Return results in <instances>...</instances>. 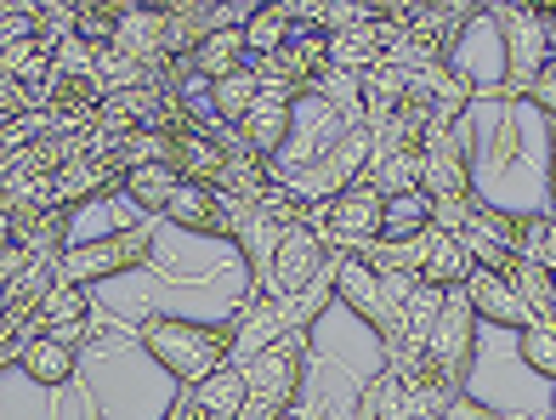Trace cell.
<instances>
[{"mask_svg": "<svg viewBox=\"0 0 556 420\" xmlns=\"http://www.w3.org/2000/svg\"><path fill=\"white\" fill-rule=\"evenodd\" d=\"M489 17L505 29V80H500V97H528L534 74L556 58L545 17H540V7H489Z\"/></svg>", "mask_w": 556, "mask_h": 420, "instance_id": "cell-5", "label": "cell"}, {"mask_svg": "<svg viewBox=\"0 0 556 420\" xmlns=\"http://www.w3.org/2000/svg\"><path fill=\"white\" fill-rule=\"evenodd\" d=\"M426 358H432L438 381L448 392H466L471 358H477V307H471L466 290H448V307L438 318V335H432V347H426Z\"/></svg>", "mask_w": 556, "mask_h": 420, "instance_id": "cell-8", "label": "cell"}, {"mask_svg": "<svg viewBox=\"0 0 556 420\" xmlns=\"http://www.w3.org/2000/svg\"><path fill=\"white\" fill-rule=\"evenodd\" d=\"M403 109H409V74L392 68V63L369 68L364 74V126L381 131V126H392Z\"/></svg>", "mask_w": 556, "mask_h": 420, "instance_id": "cell-19", "label": "cell"}, {"mask_svg": "<svg viewBox=\"0 0 556 420\" xmlns=\"http://www.w3.org/2000/svg\"><path fill=\"white\" fill-rule=\"evenodd\" d=\"M295 109H301V97L290 86H278V80H262L256 91V109L244 114V137L262 148L267 160L285 154V142L295 137Z\"/></svg>", "mask_w": 556, "mask_h": 420, "instance_id": "cell-13", "label": "cell"}, {"mask_svg": "<svg viewBox=\"0 0 556 420\" xmlns=\"http://www.w3.org/2000/svg\"><path fill=\"white\" fill-rule=\"evenodd\" d=\"M466 295H471V307H477V318L483 324H500V330H528L534 324V313L522 307V295L511 290V279H500V273H489V267H471V279H466Z\"/></svg>", "mask_w": 556, "mask_h": 420, "instance_id": "cell-15", "label": "cell"}, {"mask_svg": "<svg viewBox=\"0 0 556 420\" xmlns=\"http://www.w3.org/2000/svg\"><path fill=\"white\" fill-rule=\"evenodd\" d=\"M313 228H318V239L330 244V256H358L364 244H375V239H387V193L369 182V170L358 182H346L336 200H324V205H313Z\"/></svg>", "mask_w": 556, "mask_h": 420, "instance_id": "cell-3", "label": "cell"}, {"mask_svg": "<svg viewBox=\"0 0 556 420\" xmlns=\"http://www.w3.org/2000/svg\"><path fill=\"white\" fill-rule=\"evenodd\" d=\"M443 420H500V415H494V404L471 398V392H454L448 409H443Z\"/></svg>", "mask_w": 556, "mask_h": 420, "instance_id": "cell-36", "label": "cell"}, {"mask_svg": "<svg viewBox=\"0 0 556 420\" xmlns=\"http://www.w3.org/2000/svg\"><path fill=\"white\" fill-rule=\"evenodd\" d=\"M244 68H256L244 29H216V35L193 52V74H205L211 86H216V80H227V74H244Z\"/></svg>", "mask_w": 556, "mask_h": 420, "instance_id": "cell-22", "label": "cell"}, {"mask_svg": "<svg viewBox=\"0 0 556 420\" xmlns=\"http://www.w3.org/2000/svg\"><path fill=\"white\" fill-rule=\"evenodd\" d=\"M109 193H125V170H114L109 160H97V154H80V160H68L63 170H52V205L58 211H74L86 200H109Z\"/></svg>", "mask_w": 556, "mask_h": 420, "instance_id": "cell-14", "label": "cell"}, {"mask_svg": "<svg viewBox=\"0 0 556 420\" xmlns=\"http://www.w3.org/2000/svg\"><path fill=\"white\" fill-rule=\"evenodd\" d=\"M137 341L148 347L165 376L193 392L205 386L216 369H227L239 358V341H244V307L233 318H216V324H199V318H170V313H154V318H137Z\"/></svg>", "mask_w": 556, "mask_h": 420, "instance_id": "cell-1", "label": "cell"}, {"mask_svg": "<svg viewBox=\"0 0 556 420\" xmlns=\"http://www.w3.org/2000/svg\"><path fill=\"white\" fill-rule=\"evenodd\" d=\"M160 420H199V404H193V392H176V404L160 415Z\"/></svg>", "mask_w": 556, "mask_h": 420, "instance_id": "cell-37", "label": "cell"}, {"mask_svg": "<svg viewBox=\"0 0 556 420\" xmlns=\"http://www.w3.org/2000/svg\"><path fill=\"white\" fill-rule=\"evenodd\" d=\"M528 103H534L540 114H551V119H556V58L534 74V86H528Z\"/></svg>", "mask_w": 556, "mask_h": 420, "instance_id": "cell-35", "label": "cell"}, {"mask_svg": "<svg viewBox=\"0 0 556 420\" xmlns=\"http://www.w3.org/2000/svg\"><path fill=\"white\" fill-rule=\"evenodd\" d=\"M540 17H545V29H551V46H556V0H545V7H540Z\"/></svg>", "mask_w": 556, "mask_h": 420, "instance_id": "cell-38", "label": "cell"}, {"mask_svg": "<svg viewBox=\"0 0 556 420\" xmlns=\"http://www.w3.org/2000/svg\"><path fill=\"white\" fill-rule=\"evenodd\" d=\"M256 74H262V80L290 86L301 103H307V97H318L324 74H330V35L313 29V23H301V29H295L285 46H278L267 63H256Z\"/></svg>", "mask_w": 556, "mask_h": 420, "instance_id": "cell-9", "label": "cell"}, {"mask_svg": "<svg viewBox=\"0 0 556 420\" xmlns=\"http://www.w3.org/2000/svg\"><path fill=\"white\" fill-rule=\"evenodd\" d=\"M176 188H182V170H176V165H137V170H125V200H131L137 211H148V216H165Z\"/></svg>", "mask_w": 556, "mask_h": 420, "instance_id": "cell-25", "label": "cell"}, {"mask_svg": "<svg viewBox=\"0 0 556 420\" xmlns=\"http://www.w3.org/2000/svg\"><path fill=\"white\" fill-rule=\"evenodd\" d=\"M336 302H346L352 313L364 318V324L375 330V341H403V324H397V307L387 302V290H381V273H375L369 262L358 256H336Z\"/></svg>", "mask_w": 556, "mask_h": 420, "instance_id": "cell-10", "label": "cell"}, {"mask_svg": "<svg viewBox=\"0 0 556 420\" xmlns=\"http://www.w3.org/2000/svg\"><path fill=\"white\" fill-rule=\"evenodd\" d=\"M358 420H409V386H403L392 369L369 376L358 392Z\"/></svg>", "mask_w": 556, "mask_h": 420, "instance_id": "cell-27", "label": "cell"}, {"mask_svg": "<svg viewBox=\"0 0 556 420\" xmlns=\"http://www.w3.org/2000/svg\"><path fill=\"white\" fill-rule=\"evenodd\" d=\"M109 103V86L97 68H58L52 74V91H46V109L58 119H97Z\"/></svg>", "mask_w": 556, "mask_h": 420, "instance_id": "cell-16", "label": "cell"}, {"mask_svg": "<svg viewBox=\"0 0 556 420\" xmlns=\"http://www.w3.org/2000/svg\"><path fill=\"white\" fill-rule=\"evenodd\" d=\"M295 29H301V7H295V0H278V7H262L256 17L244 23L250 58H256V63H267V58H273L278 46H285V40L295 35Z\"/></svg>", "mask_w": 556, "mask_h": 420, "instance_id": "cell-24", "label": "cell"}, {"mask_svg": "<svg viewBox=\"0 0 556 420\" xmlns=\"http://www.w3.org/2000/svg\"><path fill=\"white\" fill-rule=\"evenodd\" d=\"M170 165L182 170V182H205V188H216L222 182V170H227V154H222V142H216V131H182L170 142Z\"/></svg>", "mask_w": 556, "mask_h": 420, "instance_id": "cell-20", "label": "cell"}, {"mask_svg": "<svg viewBox=\"0 0 556 420\" xmlns=\"http://www.w3.org/2000/svg\"><path fill=\"white\" fill-rule=\"evenodd\" d=\"M285 420H301V415H285Z\"/></svg>", "mask_w": 556, "mask_h": 420, "instance_id": "cell-41", "label": "cell"}, {"mask_svg": "<svg viewBox=\"0 0 556 420\" xmlns=\"http://www.w3.org/2000/svg\"><path fill=\"white\" fill-rule=\"evenodd\" d=\"M522 256H528V262H540V267H551V273H556V216H551V211H545V216H528Z\"/></svg>", "mask_w": 556, "mask_h": 420, "instance_id": "cell-34", "label": "cell"}, {"mask_svg": "<svg viewBox=\"0 0 556 420\" xmlns=\"http://www.w3.org/2000/svg\"><path fill=\"white\" fill-rule=\"evenodd\" d=\"M40 335H68V341H80L86 324H91V290H74V284H58L52 295H46V307H40Z\"/></svg>", "mask_w": 556, "mask_h": 420, "instance_id": "cell-23", "label": "cell"}, {"mask_svg": "<svg viewBox=\"0 0 556 420\" xmlns=\"http://www.w3.org/2000/svg\"><path fill=\"white\" fill-rule=\"evenodd\" d=\"M17 369L35 386L58 392V386L74 381V369H80V341H68V335H29V347H23V364Z\"/></svg>", "mask_w": 556, "mask_h": 420, "instance_id": "cell-17", "label": "cell"}, {"mask_svg": "<svg viewBox=\"0 0 556 420\" xmlns=\"http://www.w3.org/2000/svg\"><path fill=\"white\" fill-rule=\"evenodd\" d=\"M551 154H556V131H551Z\"/></svg>", "mask_w": 556, "mask_h": 420, "instance_id": "cell-40", "label": "cell"}, {"mask_svg": "<svg viewBox=\"0 0 556 420\" xmlns=\"http://www.w3.org/2000/svg\"><path fill=\"white\" fill-rule=\"evenodd\" d=\"M477 114V109H471ZM471 114L460 126L438 131L426 142V200L432 211H448V205H471L477 200V177H471Z\"/></svg>", "mask_w": 556, "mask_h": 420, "instance_id": "cell-7", "label": "cell"}, {"mask_svg": "<svg viewBox=\"0 0 556 420\" xmlns=\"http://www.w3.org/2000/svg\"><path fill=\"white\" fill-rule=\"evenodd\" d=\"M216 29H227V7H211V0H165V58H170V68L193 63V52Z\"/></svg>", "mask_w": 556, "mask_h": 420, "instance_id": "cell-12", "label": "cell"}, {"mask_svg": "<svg viewBox=\"0 0 556 420\" xmlns=\"http://www.w3.org/2000/svg\"><path fill=\"white\" fill-rule=\"evenodd\" d=\"M443 307H448V290H438V284L415 279V284H409V295L397 302V324H403V341H409V347H432Z\"/></svg>", "mask_w": 556, "mask_h": 420, "instance_id": "cell-21", "label": "cell"}, {"mask_svg": "<svg viewBox=\"0 0 556 420\" xmlns=\"http://www.w3.org/2000/svg\"><path fill=\"white\" fill-rule=\"evenodd\" d=\"M517 353H522V364L534 369V376H545L556 386V324H528L517 335Z\"/></svg>", "mask_w": 556, "mask_h": 420, "instance_id": "cell-32", "label": "cell"}, {"mask_svg": "<svg viewBox=\"0 0 556 420\" xmlns=\"http://www.w3.org/2000/svg\"><path fill=\"white\" fill-rule=\"evenodd\" d=\"M432 228V200L409 193V200H387V239H415Z\"/></svg>", "mask_w": 556, "mask_h": 420, "instance_id": "cell-33", "label": "cell"}, {"mask_svg": "<svg viewBox=\"0 0 556 420\" xmlns=\"http://www.w3.org/2000/svg\"><path fill=\"white\" fill-rule=\"evenodd\" d=\"M160 251V233H154V221H131V228H114L103 239H86V244H74V251L63 256L58 267V284H74V290H91V284H103L114 273H131V267H148Z\"/></svg>", "mask_w": 556, "mask_h": 420, "instance_id": "cell-4", "label": "cell"}, {"mask_svg": "<svg viewBox=\"0 0 556 420\" xmlns=\"http://www.w3.org/2000/svg\"><path fill=\"white\" fill-rule=\"evenodd\" d=\"M165 221H176L182 233H205V239H222V244H239V211L233 200H222L216 188L205 182H182L165 205Z\"/></svg>", "mask_w": 556, "mask_h": 420, "instance_id": "cell-11", "label": "cell"}, {"mask_svg": "<svg viewBox=\"0 0 556 420\" xmlns=\"http://www.w3.org/2000/svg\"><path fill=\"white\" fill-rule=\"evenodd\" d=\"M199 420H211V415H199Z\"/></svg>", "mask_w": 556, "mask_h": 420, "instance_id": "cell-42", "label": "cell"}, {"mask_svg": "<svg viewBox=\"0 0 556 420\" xmlns=\"http://www.w3.org/2000/svg\"><path fill=\"white\" fill-rule=\"evenodd\" d=\"M330 68L341 74H364L381 68V40H375V23H364V29H346V35H330Z\"/></svg>", "mask_w": 556, "mask_h": 420, "instance_id": "cell-28", "label": "cell"}, {"mask_svg": "<svg viewBox=\"0 0 556 420\" xmlns=\"http://www.w3.org/2000/svg\"><path fill=\"white\" fill-rule=\"evenodd\" d=\"M471 251H466V239H454L443 228H426V251H420V279L426 284H438V290H466L471 279Z\"/></svg>", "mask_w": 556, "mask_h": 420, "instance_id": "cell-18", "label": "cell"}, {"mask_svg": "<svg viewBox=\"0 0 556 420\" xmlns=\"http://www.w3.org/2000/svg\"><path fill=\"white\" fill-rule=\"evenodd\" d=\"M125 0H80V23H74V35H80L91 52H103V46H114L119 40V29H125Z\"/></svg>", "mask_w": 556, "mask_h": 420, "instance_id": "cell-29", "label": "cell"}, {"mask_svg": "<svg viewBox=\"0 0 556 420\" xmlns=\"http://www.w3.org/2000/svg\"><path fill=\"white\" fill-rule=\"evenodd\" d=\"M307 358H313V330H285L267 347H256L244 364V409L239 420H285L295 415V398L307 386Z\"/></svg>", "mask_w": 556, "mask_h": 420, "instance_id": "cell-2", "label": "cell"}, {"mask_svg": "<svg viewBox=\"0 0 556 420\" xmlns=\"http://www.w3.org/2000/svg\"><path fill=\"white\" fill-rule=\"evenodd\" d=\"M193 404L211 420H239V409H244V364L233 358L227 369H216L205 386H193Z\"/></svg>", "mask_w": 556, "mask_h": 420, "instance_id": "cell-26", "label": "cell"}, {"mask_svg": "<svg viewBox=\"0 0 556 420\" xmlns=\"http://www.w3.org/2000/svg\"><path fill=\"white\" fill-rule=\"evenodd\" d=\"M330 244L318 239L313 221H295V228L278 233L273 262H267V302H301L324 273H330Z\"/></svg>", "mask_w": 556, "mask_h": 420, "instance_id": "cell-6", "label": "cell"}, {"mask_svg": "<svg viewBox=\"0 0 556 420\" xmlns=\"http://www.w3.org/2000/svg\"><path fill=\"white\" fill-rule=\"evenodd\" d=\"M551 216H556V154H551Z\"/></svg>", "mask_w": 556, "mask_h": 420, "instance_id": "cell-39", "label": "cell"}, {"mask_svg": "<svg viewBox=\"0 0 556 420\" xmlns=\"http://www.w3.org/2000/svg\"><path fill=\"white\" fill-rule=\"evenodd\" d=\"M40 35H46V7H35V0H7L0 7V40L7 46L40 40Z\"/></svg>", "mask_w": 556, "mask_h": 420, "instance_id": "cell-31", "label": "cell"}, {"mask_svg": "<svg viewBox=\"0 0 556 420\" xmlns=\"http://www.w3.org/2000/svg\"><path fill=\"white\" fill-rule=\"evenodd\" d=\"M256 91H262V74H256V68L216 80V86H211V97H216V126H244V114L256 109Z\"/></svg>", "mask_w": 556, "mask_h": 420, "instance_id": "cell-30", "label": "cell"}]
</instances>
